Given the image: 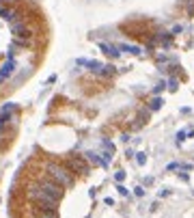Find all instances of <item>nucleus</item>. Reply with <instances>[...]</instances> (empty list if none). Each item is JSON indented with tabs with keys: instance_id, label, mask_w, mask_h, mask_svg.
<instances>
[{
	"instance_id": "nucleus-1",
	"label": "nucleus",
	"mask_w": 194,
	"mask_h": 218,
	"mask_svg": "<svg viewBox=\"0 0 194 218\" xmlns=\"http://www.w3.org/2000/svg\"><path fill=\"white\" fill-rule=\"evenodd\" d=\"M45 171H48V177L54 181V184H58L60 188H69V186L73 184V175H71L63 164L48 162V164H45Z\"/></svg>"
},
{
	"instance_id": "nucleus-2",
	"label": "nucleus",
	"mask_w": 194,
	"mask_h": 218,
	"mask_svg": "<svg viewBox=\"0 0 194 218\" xmlns=\"http://www.w3.org/2000/svg\"><path fill=\"white\" fill-rule=\"evenodd\" d=\"M37 186H39V188H41V192H43L45 197H48V199H52L54 203H58L60 199H63V188H60L58 184H54V181H52L48 175H45V177H41Z\"/></svg>"
},
{
	"instance_id": "nucleus-3",
	"label": "nucleus",
	"mask_w": 194,
	"mask_h": 218,
	"mask_svg": "<svg viewBox=\"0 0 194 218\" xmlns=\"http://www.w3.org/2000/svg\"><path fill=\"white\" fill-rule=\"evenodd\" d=\"M63 166L67 168V171H71V175H73V173H82V175L89 173V164H86V160L82 158V156H71Z\"/></svg>"
},
{
	"instance_id": "nucleus-4",
	"label": "nucleus",
	"mask_w": 194,
	"mask_h": 218,
	"mask_svg": "<svg viewBox=\"0 0 194 218\" xmlns=\"http://www.w3.org/2000/svg\"><path fill=\"white\" fill-rule=\"evenodd\" d=\"M13 71H15V61H13V58H7V63L0 67V82H4V80L11 76Z\"/></svg>"
},
{
	"instance_id": "nucleus-5",
	"label": "nucleus",
	"mask_w": 194,
	"mask_h": 218,
	"mask_svg": "<svg viewBox=\"0 0 194 218\" xmlns=\"http://www.w3.org/2000/svg\"><path fill=\"white\" fill-rule=\"evenodd\" d=\"M11 33L15 35V39H22V41H26V39L30 37V33L26 30V26H24V24H20V22H15V24L11 26Z\"/></svg>"
},
{
	"instance_id": "nucleus-6",
	"label": "nucleus",
	"mask_w": 194,
	"mask_h": 218,
	"mask_svg": "<svg viewBox=\"0 0 194 218\" xmlns=\"http://www.w3.org/2000/svg\"><path fill=\"white\" fill-rule=\"evenodd\" d=\"M99 48L104 50V52L108 54V56H112V58H117L119 54H121V52H119V48H117V45H110V43H99Z\"/></svg>"
},
{
	"instance_id": "nucleus-7",
	"label": "nucleus",
	"mask_w": 194,
	"mask_h": 218,
	"mask_svg": "<svg viewBox=\"0 0 194 218\" xmlns=\"http://www.w3.org/2000/svg\"><path fill=\"white\" fill-rule=\"evenodd\" d=\"M86 158L93 162V164H99L104 166V158H101V153H95V151H86Z\"/></svg>"
},
{
	"instance_id": "nucleus-8",
	"label": "nucleus",
	"mask_w": 194,
	"mask_h": 218,
	"mask_svg": "<svg viewBox=\"0 0 194 218\" xmlns=\"http://www.w3.org/2000/svg\"><path fill=\"white\" fill-rule=\"evenodd\" d=\"M119 50L129 52V54H140V48H138V45H127V43H121V45H119Z\"/></svg>"
},
{
	"instance_id": "nucleus-9",
	"label": "nucleus",
	"mask_w": 194,
	"mask_h": 218,
	"mask_svg": "<svg viewBox=\"0 0 194 218\" xmlns=\"http://www.w3.org/2000/svg\"><path fill=\"white\" fill-rule=\"evenodd\" d=\"M162 104H164V99H162V97H155V99H151L149 110H160V108H162Z\"/></svg>"
},
{
	"instance_id": "nucleus-10",
	"label": "nucleus",
	"mask_w": 194,
	"mask_h": 218,
	"mask_svg": "<svg viewBox=\"0 0 194 218\" xmlns=\"http://www.w3.org/2000/svg\"><path fill=\"white\" fill-rule=\"evenodd\" d=\"M11 119V112H4V115H0V134H2V130H4V125H7V121Z\"/></svg>"
},
{
	"instance_id": "nucleus-11",
	"label": "nucleus",
	"mask_w": 194,
	"mask_h": 218,
	"mask_svg": "<svg viewBox=\"0 0 194 218\" xmlns=\"http://www.w3.org/2000/svg\"><path fill=\"white\" fill-rule=\"evenodd\" d=\"M15 108H17V106H15L13 102H9V104H4L2 108H0V115H4V112H13Z\"/></svg>"
},
{
	"instance_id": "nucleus-12",
	"label": "nucleus",
	"mask_w": 194,
	"mask_h": 218,
	"mask_svg": "<svg viewBox=\"0 0 194 218\" xmlns=\"http://www.w3.org/2000/svg\"><path fill=\"white\" fill-rule=\"evenodd\" d=\"M114 74V65H104V69H101L99 76H112Z\"/></svg>"
},
{
	"instance_id": "nucleus-13",
	"label": "nucleus",
	"mask_w": 194,
	"mask_h": 218,
	"mask_svg": "<svg viewBox=\"0 0 194 218\" xmlns=\"http://www.w3.org/2000/svg\"><path fill=\"white\" fill-rule=\"evenodd\" d=\"M136 162H138L140 166L147 164V153H142V151H140V153H136Z\"/></svg>"
},
{
	"instance_id": "nucleus-14",
	"label": "nucleus",
	"mask_w": 194,
	"mask_h": 218,
	"mask_svg": "<svg viewBox=\"0 0 194 218\" xmlns=\"http://www.w3.org/2000/svg\"><path fill=\"white\" fill-rule=\"evenodd\" d=\"M186 136H188V132H186V130H181V132H177V145H181L183 140H186Z\"/></svg>"
},
{
	"instance_id": "nucleus-15",
	"label": "nucleus",
	"mask_w": 194,
	"mask_h": 218,
	"mask_svg": "<svg viewBox=\"0 0 194 218\" xmlns=\"http://www.w3.org/2000/svg\"><path fill=\"white\" fill-rule=\"evenodd\" d=\"M123 179H125V171H119V173L114 175V181H117V184H121Z\"/></svg>"
},
{
	"instance_id": "nucleus-16",
	"label": "nucleus",
	"mask_w": 194,
	"mask_h": 218,
	"mask_svg": "<svg viewBox=\"0 0 194 218\" xmlns=\"http://www.w3.org/2000/svg\"><path fill=\"white\" fill-rule=\"evenodd\" d=\"M145 192H147V190H145L142 186H136V188H134V194H136V197H145Z\"/></svg>"
},
{
	"instance_id": "nucleus-17",
	"label": "nucleus",
	"mask_w": 194,
	"mask_h": 218,
	"mask_svg": "<svg viewBox=\"0 0 194 218\" xmlns=\"http://www.w3.org/2000/svg\"><path fill=\"white\" fill-rule=\"evenodd\" d=\"M117 190H119V194H121V197H127V194H129V190H127L125 186H121V184L117 186Z\"/></svg>"
},
{
	"instance_id": "nucleus-18",
	"label": "nucleus",
	"mask_w": 194,
	"mask_h": 218,
	"mask_svg": "<svg viewBox=\"0 0 194 218\" xmlns=\"http://www.w3.org/2000/svg\"><path fill=\"white\" fill-rule=\"evenodd\" d=\"M177 168H181V164H179V162H170V164L166 166V171H177Z\"/></svg>"
},
{
	"instance_id": "nucleus-19",
	"label": "nucleus",
	"mask_w": 194,
	"mask_h": 218,
	"mask_svg": "<svg viewBox=\"0 0 194 218\" xmlns=\"http://www.w3.org/2000/svg\"><path fill=\"white\" fill-rule=\"evenodd\" d=\"M168 89H170V91H177V80H175V78L168 80Z\"/></svg>"
},
{
	"instance_id": "nucleus-20",
	"label": "nucleus",
	"mask_w": 194,
	"mask_h": 218,
	"mask_svg": "<svg viewBox=\"0 0 194 218\" xmlns=\"http://www.w3.org/2000/svg\"><path fill=\"white\" fill-rule=\"evenodd\" d=\"M164 89H166V82H160L158 86L153 89V93H160V91H164Z\"/></svg>"
},
{
	"instance_id": "nucleus-21",
	"label": "nucleus",
	"mask_w": 194,
	"mask_h": 218,
	"mask_svg": "<svg viewBox=\"0 0 194 218\" xmlns=\"http://www.w3.org/2000/svg\"><path fill=\"white\" fill-rule=\"evenodd\" d=\"M170 194V190L168 188H164V190H160V197H168Z\"/></svg>"
},
{
	"instance_id": "nucleus-22",
	"label": "nucleus",
	"mask_w": 194,
	"mask_h": 218,
	"mask_svg": "<svg viewBox=\"0 0 194 218\" xmlns=\"http://www.w3.org/2000/svg\"><path fill=\"white\" fill-rule=\"evenodd\" d=\"M39 218H56V216H50V214H41Z\"/></svg>"
},
{
	"instance_id": "nucleus-23",
	"label": "nucleus",
	"mask_w": 194,
	"mask_h": 218,
	"mask_svg": "<svg viewBox=\"0 0 194 218\" xmlns=\"http://www.w3.org/2000/svg\"><path fill=\"white\" fill-rule=\"evenodd\" d=\"M0 15H2V9H0Z\"/></svg>"
}]
</instances>
